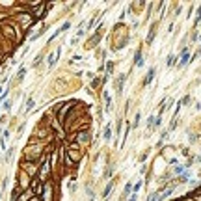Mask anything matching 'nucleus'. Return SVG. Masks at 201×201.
<instances>
[{"instance_id":"nucleus-1","label":"nucleus","mask_w":201,"mask_h":201,"mask_svg":"<svg viewBox=\"0 0 201 201\" xmlns=\"http://www.w3.org/2000/svg\"><path fill=\"white\" fill-rule=\"evenodd\" d=\"M188 60H190V52H188V47H184V49H183V54H181L179 67H184L186 63H188Z\"/></svg>"},{"instance_id":"nucleus-2","label":"nucleus","mask_w":201,"mask_h":201,"mask_svg":"<svg viewBox=\"0 0 201 201\" xmlns=\"http://www.w3.org/2000/svg\"><path fill=\"white\" fill-rule=\"evenodd\" d=\"M67 28H71V22H69V21H67V22H63V24H61V28H60V30H56L54 34H52V36H50V39H49V41H52V39H56V37H58V36H60V34H61V32H65V30H67Z\"/></svg>"},{"instance_id":"nucleus-3","label":"nucleus","mask_w":201,"mask_h":201,"mask_svg":"<svg viewBox=\"0 0 201 201\" xmlns=\"http://www.w3.org/2000/svg\"><path fill=\"white\" fill-rule=\"evenodd\" d=\"M155 73H156L155 67H151V69L147 71V76H145V80H143V86H149V84L153 82V78H155Z\"/></svg>"},{"instance_id":"nucleus-4","label":"nucleus","mask_w":201,"mask_h":201,"mask_svg":"<svg viewBox=\"0 0 201 201\" xmlns=\"http://www.w3.org/2000/svg\"><path fill=\"white\" fill-rule=\"evenodd\" d=\"M134 61H136V65H138V67H142V65H143V60H142V50H138V52H136V56H134Z\"/></svg>"},{"instance_id":"nucleus-5","label":"nucleus","mask_w":201,"mask_h":201,"mask_svg":"<svg viewBox=\"0 0 201 201\" xmlns=\"http://www.w3.org/2000/svg\"><path fill=\"white\" fill-rule=\"evenodd\" d=\"M123 82H125V75H121L117 78V93H121V89H123Z\"/></svg>"},{"instance_id":"nucleus-6","label":"nucleus","mask_w":201,"mask_h":201,"mask_svg":"<svg viewBox=\"0 0 201 201\" xmlns=\"http://www.w3.org/2000/svg\"><path fill=\"white\" fill-rule=\"evenodd\" d=\"M103 138H104L106 142L112 138V128H110V125H106V128H104V136H103Z\"/></svg>"},{"instance_id":"nucleus-7","label":"nucleus","mask_w":201,"mask_h":201,"mask_svg":"<svg viewBox=\"0 0 201 201\" xmlns=\"http://www.w3.org/2000/svg\"><path fill=\"white\" fill-rule=\"evenodd\" d=\"M112 186H114V183H108L106 184V188H104V192H103V197H108V194L112 192Z\"/></svg>"},{"instance_id":"nucleus-8","label":"nucleus","mask_w":201,"mask_h":201,"mask_svg":"<svg viewBox=\"0 0 201 201\" xmlns=\"http://www.w3.org/2000/svg\"><path fill=\"white\" fill-rule=\"evenodd\" d=\"M78 142L82 143V142H88V132H80L78 134Z\"/></svg>"},{"instance_id":"nucleus-9","label":"nucleus","mask_w":201,"mask_h":201,"mask_svg":"<svg viewBox=\"0 0 201 201\" xmlns=\"http://www.w3.org/2000/svg\"><path fill=\"white\" fill-rule=\"evenodd\" d=\"M153 39H155V26L151 28V32H149V37H147V43H151Z\"/></svg>"},{"instance_id":"nucleus-10","label":"nucleus","mask_w":201,"mask_h":201,"mask_svg":"<svg viewBox=\"0 0 201 201\" xmlns=\"http://www.w3.org/2000/svg\"><path fill=\"white\" fill-rule=\"evenodd\" d=\"M173 60H175V56H173V54H170V56H168V67H171V65H173Z\"/></svg>"},{"instance_id":"nucleus-11","label":"nucleus","mask_w":201,"mask_h":201,"mask_svg":"<svg viewBox=\"0 0 201 201\" xmlns=\"http://www.w3.org/2000/svg\"><path fill=\"white\" fill-rule=\"evenodd\" d=\"M199 21H201V6L197 8V15H195V24H197Z\"/></svg>"},{"instance_id":"nucleus-12","label":"nucleus","mask_w":201,"mask_h":201,"mask_svg":"<svg viewBox=\"0 0 201 201\" xmlns=\"http://www.w3.org/2000/svg\"><path fill=\"white\" fill-rule=\"evenodd\" d=\"M130 190H132V184H130V183H128V184L125 186V192H123V195H127L128 192H130Z\"/></svg>"},{"instance_id":"nucleus-13","label":"nucleus","mask_w":201,"mask_h":201,"mask_svg":"<svg viewBox=\"0 0 201 201\" xmlns=\"http://www.w3.org/2000/svg\"><path fill=\"white\" fill-rule=\"evenodd\" d=\"M147 201H158V194H151V195H149V199H147Z\"/></svg>"},{"instance_id":"nucleus-14","label":"nucleus","mask_w":201,"mask_h":201,"mask_svg":"<svg viewBox=\"0 0 201 201\" xmlns=\"http://www.w3.org/2000/svg\"><path fill=\"white\" fill-rule=\"evenodd\" d=\"M138 123H140V114H136V117H134V127H138Z\"/></svg>"},{"instance_id":"nucleus-15","label":"nucleus","mask_w":201,"mask_h":201,"mask_svg":"<svg viewBox=\"0 0 201 201\" xmlns=\"http://www.w3.org/2000/svg\"><path fill=\"white\" fill-rule=\"evenodd\" d=\"M32 106H34V100H32V99H30V100H28V106H26V110H30V108H32Z\"/></svg>"},{"instance_id":"nucleus-16","label":"nucleus","mask_w":201,"mask_h":201,"mask_svg":"<svg viewBox=\"0 0 201 201\" xmlns=\"http://www.w3.org/2000/svg\"><path fill=\"white\" fill-rule=\"evenodd\" d=\"M128 201H136V194H132V195H130V199H128Z\"/></svg>"}]
</instances>
